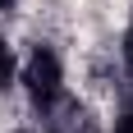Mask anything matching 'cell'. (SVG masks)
Wrapping results in <instances>:
<instances>
[{
  "instance_id": "cell-1",
  "label": "cell",
  "mask_w": 133,
  "mask_h": 133,
  "mask_svg": "<svg viewBox=\"0 0 133 133\" xmlns=\"http://www.w3.org/2000/svg\"><path fill=\"white\" fill-rule=\"evenodd\" d=\"M18 87L28 92V106L37 115H55L64 106V64H60V55L46 41H37L18 60Z\"/></svg>"
},
{
  "instance_id": "cell-5",
  "label": "cell",
  "mask_w": 133,
  "mask_h": 133,
  "mask_svg": "<svg viewBox=\"0 0 133 133\" xmlns=\"http://www.w3.org/2000/svg\"><path fill=\"white\" fill-rule=\"evenodd\" d=\"M14 5H18V0H0V14H9V9H14Z\"/></svg>"
},
{
  "instance_id": "cell-3",
  "label": "cell",
  "mask_w": 133,
  "mask_h": 133,
  "mask_svg": "<svg viewBox=\"0 0 133 133\" xmlns=\"http://www.w3.org/2000/svg\"><path fill=\"white\" fill-rule=\"evenodd\" d=\"M110 133H133V92L119 101V110H115V129Z\"/></svg>"
},
{
  "instance_id": "cell-2",
  "label": "cell",
  "mask_w": 133,
  "mask_h": 133,
  "mask_svg": "<svg viewBox=\"0 0 133 133\" xmlns=\"http://www.w3.org/2000/svg\"><path fill=\"white\" fill-rule=\"evenodd\" d=\"M9 87H18V51L0 32V92H9Z\"/></svg>"
},
{
  "instance_id": "cell-4",
  "label": "cell",
  "mask_w": 133,
  "mask_h": 133,
  "mask_svg": "<svg viewBox=\"0 0 133 133\" xmlns=\"http://www.w3.org/2000/svg\"><path fill=\"white\" fill-rule=\"evenodd\" d=\"M124 64L133 69V23H129V32H124Z\"/></svg>"
}]
</instances>
